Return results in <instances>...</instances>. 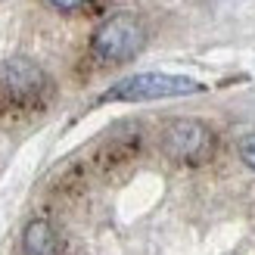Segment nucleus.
<instances>
[{"mask_svg": "<svg viewBox=\"0 0 255 255\" xmlns=\"http://www.w3.org/2000/svg\"><path fill=\"white\" fill-rule=\"evenodd\" d=\"M53 84H50L47 72L37 62L25 56H12L6 62H0V100L12 109H41Z\"/></svg>", "mask_w": 255, "mask_h": 255, "instance_id": "1", "label": "nucleus"}, {"mask_svg": "<svg viewBox=\"0 0 255 255\" xmlns=\"http://www.w3.org/2000/svg\"><path fill=\"white\" fill-rule=\"evenodd\" d=\"M206 87L184 75H165V72H140L131 78H122L103 94V103H146V100H171L202 94Z\"/></svg>", "mask_w": 255, "mask_h": 255, "instance_id": "2", "label": "nucleus"}, {"mask_svg": "<svg viewBox=\"0 0 255 255\" xmlns=\"http://www.w3.org/2000/svg\"><path fill=\"white\" fill-rule=\"evenodd\" d=\"M146 31L143 22L131 12H119L109 16L91 37V50L100 62H128L143 50Z\"/></svg>", "mask_w": 255, "mask_h": 255, "instance_id": "3", "label": "nucleus"}, {"mask_svg": "<svg viewBox=\"0 0 255 255\" xmlns=\"http://www.w3.org/2000/svg\"><path fill=\"white\" fill-rule=\"evenodd\" d=\"M162 152L174 162L199 165L215 152V134L196 119H174L162 131Z\"/></svg>", "mask_w": 255, "mask_h": 255, "instance_id": "4", "label": "nucleus"}, {"mask_svg": "<svg viewBox=\"0 0 255 255\" xmlns=\"http://www.w3.org/2000/svg\"><path fill=\"white\" fill-rule=\"evenodd\" d=\"M22 255H62V240L53 231V224L34 218L25 224L22 234Z\"/></svg>", "mask_w": 255, "mask_h": 255, "instance_id": "5", "label": "nucleus"}, {"mask_svg": "<svg viewBox=\"0 0 255 255\" xmlns=\"http://www.w3.org/2000/svg\"><path fill=\"white\" fill-rule=\"evenodd\" d=\"M240 159H243L249 168L255 171V134H249V137L240 140Z\"/></svg>", "mask_w": 255, "mask_h": 255, "instance_id": "6", "label": "nucleus"}, {"mask_svg": "<svg viewBox=\"0 0 255 255\" xmlns=\"http://www.w3.org/2000/svg\"><path fill=\"white\" fill-rule=\"evenodd\" d=\"M50 6H56V9H62V12H75V9L87 6V0H50Z\"/></svg>", "mask_w": 255, "mask_h": 255, "instance_id": "7", "label": "nucleus"}]
</instances>
